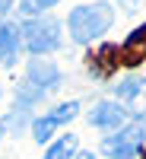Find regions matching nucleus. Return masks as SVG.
I'll return each instance as SVG.
<instances>
[{"instance_id":"obj_8","label":"nucleus","mask_w":146,"mask_h":159,"mask_svg":"<svg viewBox=\"0 0 146 159\" xmlns=\"http://www.w3.org/2000/svg\"><path fill=\"white\" fill-rule=\"evenodd\" d=\"M19 45H22L19 25L0 16V64L13 67V64H16V57H19Z\"/></svg>"},{"instance_id":"obj_15","label":"nucleus","mask_w":146,"mask_h":159,"mask_svg":"<svg viewBox=\"0 0 146 159\" xmlns=\"http://www.w3.org/2000/svg\"><path fill=\"white\" fill-rule=\"evenodd\" d=\"M73 159H95V153H76Z\"/></svg>"},{"instance_id":"obj_10","label":"nucleus","mask_w":146,"mask_h":159,"mask_svg":"<svg viewBox=\"0 0 146 159\" xmlns=\"http://www.w3.org/2000/svg\"><path fill=\"white\" fill-rule=\"evenodd\" d=\"M76 150H79L76 134H64L60 140H54V143L45 150V159H73V156H76Z\"/></svg>"},{"instance_id":"obj_12","label":"nucleus","mask_w":146,"mask_h":159,"mask_svg":"<svg viewBox=\"0 0 146 159\" xmlns=\"http://www.w3.org/2000/svg\"><path fill=\"white\" fill-rule=\"evenodd\" d=\"M29 121H32V108L16 102V105H13V111L3 118V124H0V127H3V130H13V134H19V130L29 124Z\"/></svg>"},{"instance_id":"obj_14","label":"nucleus","mask_w":146,"mask_h":159,"mask_svg":"<svg viewBox=\"0 0 146 159\" xmlns=\"http://www.w3.org/2000/svg\"><path fill=\"white\" fill-rule=\"evenodd\" d=\"M13 3H16V0H0V16H3V13H10Z\"/></svg>"},{"instance_id":"obj_9","label":"nucleus","mask_w":146,"mask_h":159,"mask_svg":"<svg viewBox=\"0 0 146 159\" xmlns=\"http://www.w3.org/2000/svg\"><path fill=\"white\" fill-rule=\"evenodd\" d=\"M143 57H146V22L137 25V29L127 35V42L121 48V61L127 64V67H137Z\"/></svg>"},{"instance_id":"obj_3","label":"nucleus","mask_w":146,"mask_h":159,"mask_svg":"<svg viewBox=\"0 0 146 159\" xmlns=\"http://www.w3.org/2000/svg\"><path fill=\"white\" fill-rule=\"evenodd\" d=\"M146 143V118H134L130 124L111 130L108 137L102 140V156L105 159H134Z\"/></svg>"},{"instance_id":"obj_16","label":"nucleus","mask_w":146,"mask_h":159,"mask_svg":"<svg viewBox=\"0 0 146 159\" xmlns=\"http://www.w3.org/2000/svg\"><path fill=\"white\" fill-rule=\"evenodd\" d=\"M0 140H3V127H0Z\"/></svg>"},{"instance_id":"obj_4","label":"nucleus","mask_w":146,"mask_h":159,"mask_svg":"<svg viewBox=\"0 0 146 159\" xmlns=\"http://www.w3.org/2000/svg\"><path fill=\"white\" fill-rule=\"evenodd\" d=\"M19 35H22V45L32 51L35 57L51 54V51L60 48V22L54 16H32L19 25Z\"/></svg>"},{"instance_id":"obj_6","label":"nucleus","mask_w":146,"mask_h":159,"mask_svg":"<svg viewBox=\"0 0 146 159\" xmlns=\"http://www.w3.org/2000/svg\"><path fill=\"white\" fill-rule=\"evenodd\" d=\"M130 121V111L124 108L121 102H99L95 108L89 111V124L102 127V130H117Z\"/></svg>"},{"instance_id":"obj_13","label":"nucleus","mask_w":146,"mask_h":159,"mask_svg":"<svg viewBox=\"0 0 146 159\" xmlns=\"http://www.w3.org/2000/svg\"><path fill=\"white\" fill-rule=\"evenodd\" d=\"M60 0H16V7H19V13L25 19H32V16H45V13L51 10V7H57Z\"/></svg>"},{"instance_id":"obj_2","label":"nucleus","mask_w":146,"mask_h":159,"mask_svg":"<svg viewBox=\"0 0 146 159\" xmlns=\"http://www.w3.org/2000/svg\"><path fill=\"white\" fill-rule=\"evenodd\" d=\"M111 22H114V7L108 0H95V3H79L70 10L67 29H70V38L76 45H89L99 35L108 32Z\"/></svg>"},{"instance_id":"obj_5","label":"nucleus","mask_w":146,"mask_h":159,"mask_svg":"<svg viewBox=\"0 0 146 159\" xmlns=\"http://www.w3.org/2000/svg\"><path fill=\"white\" fill-rule=\"evenodd\" d=\"M76 115H79V102H60L48 115L32 118V137H35V143H48L51 137H54V130L64 127V124H70Z\"/></svg>"},{"instance_id":"obj_11","label":"nucleus","mask_w":146,"mask_h":159,"mask_svg":"<svg viewBox=\"0 0 146 159\" xmlns=\"http://www.w3.org/2000/svg\"><path fill=\"white\" fill-rule=\"evenodd\" d=\"M143 92H146V80L143 76H127V80H121V83L114 86L117 102H134L137 96H143Z\"/></svg>"},{"instance_id":"obj_17","label":"nucleus","mask_w":146,"mask_h":159,"mask_svg":"<svg viewBox=\"0 0 146 159\" xmlns=\"http://www.w3.org/2000/svg\"><path fill=\"white\" fill-rule=\"evenodd\" d=\"M0 96H3V92H0Z\"/></svg>"},{"instance_id":"obj_7","label":"nucleus","mask_w":146,"mask_h":159,"mask_svg":"<svg viewBox=\"0 0 146 159\" xmlns=\"http://www.w3.org/2000/svg\"><path fill=\"white\" fill-rule=\"evenodd\" d=\"M117 64H121V48L117 45H102L95 54H89V73L95 80H108L117 70Z\"/></svg>"},{"instance_id":"obj_1","label":"nucleus","mask_w":146,"mask_h":159,"mask_svg":"<svg viewBox=\"0 0 146 159\" xmlns=\"http://www.w3.org/2000/svg\"><path fill=\"white\" fill-rule=\"evenodd\" d=\"M60 83H64L60 67H57L51 57H32L29 67H25V80L16 86V102H19V105H29V108H35V105L42 102L45 96L57 92Z\"/></svg>"}]
</instances>
